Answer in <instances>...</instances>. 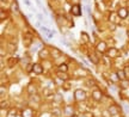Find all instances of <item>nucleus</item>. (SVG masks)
Masks as SVG:
<instances>
[{
  "instance_id": "obj_1",
  "label": "nucleus",
  "mask_w": 129,
  "mask_h": 117,
  "mask_svg": "<svg viewBox=\"0 0 129 117\" xmlns=\"http://www.w3.org/2000/svg\"><path fill=\"white\" fill-rule=\"evenodd\" d=\"M74 99H75V102H78V103L86 100V92H85L83 89H77L74 91Z\"/></svg>"
},
{
  "instance_id": "obj_2",
  "label": "nucleus",
  "mask_w": 129,
  "mask_h": 117,
  "mask_svg": "<svg viewBox=\"0 0 129 117\" xmlns=\"http://www.w3.org/2000/svg\"><path fill=\"white\" fill-rule=\"evenodd\" d=\"M106 55L110 57V59H117V57L120 56V50L117 49L116 47H111V48H108V50H106Z\"/></svg>"
},
{
  "instance_id": "obj_3",
  "label": "nucleus",
  "mask_w": 129,
  "mask_h": 117,
  "mask_svg": "<svg viewBox=\"0 0 129 117\" xmlns=\"http://www.w3.org/2000/svg\"><path fill=\"white\" fill-rule=\"evenodd\" d=\"M96 50H97V53H102V54L106 53V50H108V44H106V42H104V41L98 42V44L96 46Z\"/></svg>"
},
{
  "instance_id": "obj_4",
  "label": "nucleus",
  "mask_w": 129,
  "mask_h": 117,
  "mask_svg": "<svg viewBox=\"0 0 129 117\" xmlns=\"http://www.w3.org/2000/svg\"><path fill=\"white\" fill-rule=\"evenodd\" d=\"M92 99L96 102H101L103 99V92L99 89H94L92 91Z\"/></svg>"
},
{
  "instance_id": "obj_5",
  "label": "nucleus",
  "mask_w": 129,
  "mask_h": 117,
  "mask_svg": "<svg viewBox=\"0 0 129 117\" xmlns=\"http://www.w3.org/2000/svg\"><path fill=\"white\" fill-rule=\"evenodd\" d=\"M71 13L75 16V17H80L81 16V7L79 4H74L72 7H71Z\"/></svg>"
},
{
  "instance_id": "obj_6",
  "label": "nucleus",
  "mask_w": 129,
  "mask_h": 117,
  "mask_svg": "<svg viewBox=\"0 0 129 117\" xmlns=\"http://www.w3.org/2000/svg\"><path fill=\"white\" fill-rule=\"evenodd\" d=\"M43 65L41 63H32V72L36 75H41L43 74Z\"/></svg>"
},
{
  "instance_id": "obj_7",
  "label": "nucleus",
  "mask_w": 129,
  "mask_h": 117,
  "mask_svg": "<svg viewBox=\"0 0 129 117\" xmlns=\"http://www.w3.org/2000/svg\"><path fill=\"white\" fill-rule=\"evenodd\" d=\"M38 56H40V59H42V60H47L48 57L50 56V50L47 49V48H42L41 50L38 52Z\"/></svg>"
},
{
  "instance_id": "obj_8",
  "label": "nucleus",
  "mask_w": 129,
  "mask_h": 117,
  "mask_svg": "<svg viewBox=\"0 0 129 117\" xmlns=\"http://www.w3.org/2000/svg\"><path fill=\"white\" fill-rule=\"evenodd\" d=\"M128 14H129V11L127 7H121V9H118V11H117V16H118L121 19H125L128 17Z\"/></svg>"
},
{
  "instance_id": "obj_9",
  "label": "nucleus",
  "mask_w": 129,
  "mask_h": 117,
  "mask_svg": "<svg viewBox=\"0 0 129 117\" xmlns=\"http://www.w3.org/2000/svg\"><path fill=\"white\" fill-rule=\"evenodd\" d=\"M88 74H90L88 70H86L85 68H78V69L75 70V73H74V75L77 78H84L85 75H88Z\"/></svg>"
},
{
  "instance_id": "obj_10",
  "label": "nucleus",
  "mask_w": 129,
  "mask_h": 117,
  "mask_svg": "<svg viewBox=\"0 0 129 117\" xmlns=\"http://www.w3.org/2000/svg\"><path fill=\"white\" fill-rule=\"evenodd\" d=\"M63 115L67 117H71L74 115V108L72 105H67V106H64L63 108Z\"/></svg>"
},
{
  "instance_id": "obj_11",
  "label": "nucleus",
  "mask_w": 129,
  "mask_h": 117,
  "mask_svg": "<svg viewBox=\"0 0 129 117\" xmlns=\"http://www.w3.org/2000/svg\"><path fill=\"white\" fill-rule=\"evenodd\" d=\"M19 59L18 57H10V59H7V67H9V68H13L14 66L17 65V63H18L19 62Z\"/></svg>"
},
{
  "instance_id": "obj_12",
  "label": "nucleus",
  "mask_w": 129,
  "mask_h": 117,
  "mask_svg": "<svg viewBox=\"0 0 129 117\" xmlns=\"http://www.w3.org/2000/svg\"><path fill=\"white\" fill-rule=\"evenodd\" d=\"M35 116V111L31 108H26L22 111V117H34Z\"/></svg>"
},
{
  "instance_id": "obj_13",
  "label": "nucleus",
  "mask_w": 129,
  "mask_h": 117,
  "mask_svg": "<svg viewBox=\"0 0 129 117\" xmlns=\"http://www.w3.org/2000/svg\"><path fill=\"white\" fill-rule=\"evenodd\" d=\"M56 76H57L60 80H62V81L69 80V75L67 74L66 72H60V70H57V72H56Z\"/></svg>"
},
{
  "instance_id": "obj_14",
  "label": "nucleus",
  "mask_w": 129,
  "mask_h": 117,
  "mask_svg": "<svg viewBox=\"0 0 129 117\" xmlns=\"http://www.w3.org/2000/svg\"><path fill=\"white\" fill-rule=\"evenodd\" d=\"M109 111L112 116H118V113H120V109L117 105H109Z\"/></svg>"
},
{
  "instance_id": "obj_15",
  "label": "nucleus",
  "mask_w": 129,
  "mask_h": 117,
  "mask_svg": "<svg viewBox=\"0 0 129 117\" xmlns=\"http://www.w3.org/2000/svg\"><path fill=\"white\" fill-rule=\"evenodd\" d=\"M50 55L54 57V60H56V59H59V57L62 55V53H61L57 48H53V49L50 50Z\"/></svg>"
},
{
  "instance_id": "obj_16",
  "label": "nucleus",
  "mask_w": 129,
  "mask_h": 117,
  "mask_svg": "<svg viewBox=\"0 0 129 117\" xmlns=\"http://www.w3.org/2000/svg\"><path fill=\"white\" fill-rule=\"evenodd\" d=\"M26 91H28V93L30 94V96H34V94L37 93V89L34 84H29L28 87H26Z\"/></svg>"
},
{
  "instance_id": "obj_17",
  "label": "nucleus",
  "mask_w": 129,
  "mask_h": 117,
  "mask_svg": "<svg viewBox=\"0 0 129 117\" xmlns=\"http://www.w3.org/2000/svg\"><path fill=\"white\" fill-rule=\"evenodd\" d=\"M23 43H24V47L29 48V47H30V46L32 44V37L30 36V35H26V36H24Z\"/></svg>"
},
{
  "instance_id": "obj_18",
  "label": "nucleus",
  "mask_w": 129,
  "mask_h": 117,
  "mask_svg": "<svg viewBox=\"0 0 129 117\" xmlns=\"http://www.w3.org/2000/svg\"><path fill=\"white\" fill-rule=\"evenodd\" d=\"M85 85L87 86V87H92V86H94L96 85V81H94V79L93 78H88V79H86L85 80Z\"/></svg>"
},
{
  "instance_id": "obj_19",
  "label": "nucleus",
  "mask_w": 129,
  "mask_h": 117,
  "mask_svg": "<svg viewBox=\"0 0 129 117\" xmlns=\"http://www.w3.org/2000/svg\"><path fill=\"white\" fill-rule=\"evenodd\" d=\"M53 99H54V102H55V103H57V104H60V103H62V102H63V97H62L60 93H55Z\"/></svg>"
},
{
  "instance_id": "obj_20",
  "label": "nucleus",
  "mask_w": 129,
  "mask_h": 117,
  "mask_svg": "<svg viewBox=\"0 0 129 117\" xmlns=\"http://www.w3.org/2000/svg\"><path fill=\"white\" fill-rule=\"evenodd\" d=\"M71 86H72V83L67 80V81H63V84H62V90L63 91H69L71 90Z\"/></svg>"
},
{
  "instance_id": "obj_21",
  "label": "nucleus",
  "mask_w": 129,
  "mask_h": 117,
  "mask_svg": "<svg viewBox=\"0 0 129 117\" xmlns=\"http://www.w3.org/2000/svg\"><path fill=\"white\" fill-rule=\"evenodd\" d=\"M11 11L16 14L19 13V7H18V4H17V3H12V5H11Z\"/></svg>"
},
{
  "instance_id": "obj_22",
  "label": "nucleus",
  "mask_w": 129,
  "mask_h": 117,
  "mask_svg": "<svg viewBox=\"0 0 129 117\" xmlns=\"http://www.w3.org/2000/svg\"><path fill=\"white\" fill-rule=\"evenodd\" d=\"M117 75H118V78H120V81L127 80V78H125V73H124V70H123V69L117 70Z\"/></svg>"
},
{
  "instance_id": "obj_23",
  "label": "nucleus",
  "mask_w": 129,
  "mask_h": 117,
  "mask_svg": "<svg viewBox=\"0 0 129 117\" xmlns=\"http://www.w3.org/2000/svg\"><path fill=\"white\" fill-rule=\"evenodd\" d=\"M61 113H62V111H61V109L59 108H55L53 111H51V115H53V117H60Z\"/></svg>"
},
{
  "instance_id": "obj_24",
  "label": "nucleus",
  "mask_w": 129,
  "mask_h": 117,
  "mask_svg": "<svg viewBox=\"0 0 129 117\" xmlns=\"http://www.w3.org/2000/svg\"><path fill=\"white\" fill-rule=\"evenodd\" d=\"M101 117H112V115L110 113L109 109H104V110H102Z\"/></svg>"
},
{
  "instance_id": "obj_25",
  "label": "nucleus",
  "mask_w": 129,
  "mask_h": 117,
  "mask_svg": "<svg viewBox=\"0 0 129 117\" xmlns=\"http://www.w3.org/2000/svg\"><path fill=\"white\" fill-rule=\"evenodd\" d=\"M110 80L112 81V83L120 81V78H118V75H117V72H116V73H111L110 74Z\"/></svg>"
},
{
  "instance_id": "obj_26",
  "label": "nucleus",
  "mask_w": 129,
  "mask_h": 117,
  "mask_svg": "<svg viewBox=\"0 0 129 117\" xmlns=\"http://www.w3.org/2000/svg\"><path fill=\"white\" fill-rule=\"evenodd\" d=\"M88 57H90V62H92V63H94V65H98L99 63V59L97 56H94V55H88Z\"/></svg>"
},
{
  "instance_id": "obj_27",
  "label": "nucleus",
  "mask_w": 129,
  "mask_h": 117,
  "mask_svg": "<svg viewBox=\"0 0 129 117\" xmlns=\"http://www.w3.org/2000/svg\"><path fill=\"white\" fill-rule=\"evenodd\" d=\"M59 70L67 73V72H68V65H67V63H61V65L59 66Z\"/></svg>"
},
{
  "instance_id": "obj_28",
  "label": "nucleus",
  "mask_w": 129,
  "mask_h": 117,
  "mask_svg": "<svg viewBox=\"0 0 129 117\" xmlns=\"http://www.w3.org/2000/svg\"><path fill=\"white\" fill-rule=\"evenodd\" d=\"M31 100L35 102V103H37V104H40L41 103V97L37 96V94H34V96H31Z\"/></svg>"
},
{
  "instance_id": "obj_29",
  "label": "nucleus",
  "mask_w": 129,
  "mask_h": 117,
  "mask_svg": "<svg viewBox=\"0 0 129 117\" xmlns=\"http://www.w3.org/2000/svg\"><path fill=\"white\" fill-rule=\"evenodd\" d=\"M88 40H90V37H88V35L86 32H81V41H83L84 43H87Z\"/></svg>"
},
{
  "instance_id": "obj_30",
  "label": "nucleus",
  "mask_w": 129,
  "mask_h": 117,
  "mask_svg": "<svg viewBox=\"0 0 129 117\" xmlns=\"http://www.w3.org/2000/svg\"><path fill=\"white\" fill-rule=\"evenodd\" d=\"M102 61H103V62H104L106 66H110V65H111V59L108 56V55L103 57V59H102Z\"/></svg>"
},
{
  "instance_id": "obj_31",
  "label": "nucleus",
  "mask_w": 129,
  "mask_h": 117,
  "mask_svg": "<svg viewBox=\"0 0 129 117\" xmlns=\"http://www.w3.org/2000/svg\"><path fill=\"white\" fill-rule=\"evenodd\" d=\"M6 18H7V13L5 12V10H1V11H0V20L3 22V20H5Z\"/></svg>"
},
{
  "instance_id": "obj_32",
  "label": "nucleus",
  "mask_w": 129,
  "mask_h": 117,
  "mask_svg": "<svg viewBox=\"0 0 129 117\" xmlns=\"http://www.w3.org/2000/svg\"><path fill=\"white\" fill-rule=\"evenodd\" d=\"M7 116L9 117H16L17 116V109H11V110H10L9 111V115H7Z\"/></svg>"
},
{
  "instance_id": "obj_33",
  "label": "nucleus",
  "mask_w": 129,
  "mask_h": 117,
  "mask_svg": "<svg viewBox=\"0 0 129 117\" xmlns=\"http://www.w3.org/2000/svg\"><path fill=\"white\" fill-rule=\"evenodd\" d=\"M123 70H124V73H125V78H127V80H129V66H125L124 68H123Z\"/></svg>"
},
{
  "instance_id": "obj_34",
  "label": "nucleus",
  "mask_w": 129,
  "mask_h": 117,
  "mask_svg": "<svg viewBox=\"0 0 129 117\" xmlns=\"http://www.w3.org/2000/svg\"><path fill=\"white\" fill-rule=\"evenodd\" d=\"M121 85L123 86V89H128L127 86H129V80H123V81H121Z\"/></svg>"
},
{
  "instance_id": "obj_35",
  "label": "nucleus",
  "mask_w": 129,
  "mask_h": 117,
  "mask_svg": "<svg viewBox=\"0 0 129 117\" xmlns=\"http://www.w3.org/2000/svg\"><path fill=\"white\" fill-rule=\"evenodd\" d=\"M84 117H93V113L90 111H85L84 112Z\"/></svg>"
},
{
  "instance_id": "obj_36",
  "label": "nucleus",
  "mask_w": 129,
  "mask_h": 117,
  "mask_svg": "<svg viewBox=\"0 0 129 117\" xmlns=\"http://www.w3.org/2000/svg\"><path fill=\"white\" fill-rule=\"evenodd\" d=\"M24 3L28 5V6H30V1H29V0H24Z\"/></svg>"
},
{
  "instance_id": "obj_37",
  "label": "nucleus",
  "mask_w": 129,
  "mask_h": 117,
  "mask_svg": "<svg viewBox=\"0 0 129 117\" xmlns=\"http://www.w3.org/2000/svg\"><path fill=\"white\" fill-rule=\"evenodd\" d=\"M73 1L75 3V4H78V3H79V0H73Z\"/></svg>"
},
{
  "instance_id": "obj_38",
  "label": "nucleus",
  "mask_w": 129,
  "mask_h": 117,
  "mask_svg": "<svg viewBox=\"0 0 129 117\" xmlns=\"http://www.w3.org/2000/svg\"><path fill=\"white\" fill-rule=\"evenodd\" d=\"M127 35H128V37H129V29L127 30Z\"/></svg>"
},
{
  "instance_id": "obj_39",
  "label": "nucleus",
  "mask_w": 129,
  "mask_h": 117,
  "mask_svg": "<svg viewBox=\"0 0 129 117\" xmlns=\"http://www.w3.org/2000/svg\"><path fill=\"white\" fill-rule=\"evenodd\" d=\"M71 117H78V116H77V115H73V116H71Z\"/></svg>"
}]
</instances>
